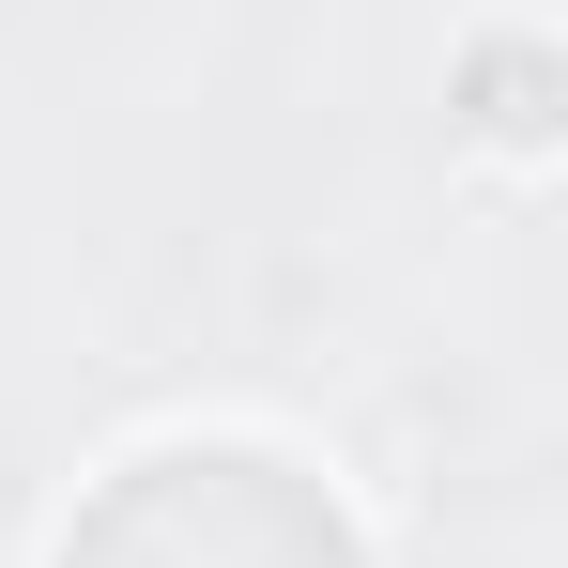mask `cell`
I'll list each match as a JSON object with an SVG mask.
<instances>
[{
  "mask_svg": "<svg viewBox=\"0 0 568 568\" xmlns=\"http://www.w3.org/2000/svg\"><path fill=\"white\" fill-rule=\"evenodd\" d=\"M62 568H369V538L277 446H154L78 507Z\"/></svg>",
  "mask_w": 568,
  "mask_h": 568,
  "instance_id": "1",
  "label": "cell"
}]
</instances>
